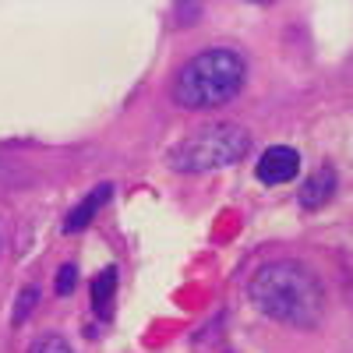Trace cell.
<instances>
[{
	"mask_svg": "<svg viewBox=\"0 0 353 353\" xmlns=\"http://www.w3.org/2000/svg\"><path fill=\"white\" fill-rule=\"evenodd\" d=\"M110 194H113V184H99V188L88 191V198H85L81 205H74V209L68 212V219H64V233H78V230H85L88 223L96 219V212L110 201Z\"/></svg>",
	"mask_w": 353,
	"mask_h": 353,
	"instance_id": "obj_5",
	"label": "cell"
},
{
	"mask_svg": "<svg viewBox=\"0 0 353 353\" xmlns=\"http://www.w3.org/2000/svg\"><path fill=\"white\" fill-rule=\"evenodd\" d=\"M251 149V138L237 124H212L201 128L191 138H184L170 152V166L181 173H205V170H223L241 163Z\"/></svg>",
	"mask_w": 353,
	"mask_h": 353,
	"instance_id": "obj_3",
	"label": "cell"
},
{
	"mask_svg": "<svg viewBox=\"0 0 353 353\" xmlns=\"http://www.w3.org/2000/svg\"><path fill=\"white\" fill-rule=\"evenodd\" d=\"M248 68L237 50H201L181 68L173 81V99L184 110H212L230 103L244 88Z\"/></svg>",
	"mask_w": 353,
	"mask_h": 353,
	"instance_id": "obj_2",
	"label": "cell"
},
{
	"mask_svg": "<svg viewBox=\"0 0 353 353\" xmlns=\"http://www.w3.org/2000/svg\"><path fill=\"white\" fill-rule=\"evenodd\" d=\"M332 191H336V170L332 166H321V170H314L307 181H304V188H301V209H321L329 198H332Z\"/></svg>",
	"mask_w": 353,
	"mask_h": 353,
	"instance_id": "obj_6",
	"label": "cell"
},
{
	"mask_svg": "<svg viewBox=\"0 0 353 353\" xmlns=\"http://www.w3.org/2000/svg\"><path fill=\"white\" fill-rule=\"evenodd\" d=\"M301 173V156L297 149H290V145H272V149H265L261 159H258V181L261 184H290L293 176Z\"/></svg>",
	"mask_w": 353,
	"mask_h": 353,
	"instance_id": "obj_4",
	"label": "cell"
},
{
	"mask_svg": "<svg viewBox=\"0 0 353 353\" xmlns=\"http://www.w3.org/2000/svg\"><path fill=\"white\" fill-rule=\"evenodd\" d=\"M113 293H117V269H103L92 283V307L99 318H110L113 314Z\"/></svg>",
	"mask_w": 353,
	"mask_h": 353,
	"instance_id": "obj_7",
	"label": "cell"
},
{
	"mask_svg": "<svg viewBox=\"0 0 353 353\" xmlns=\"http://www.w3.org/2000/svg\"><path fill=\"white\" fill-rule=\"evenodd\" d=\"M251 304L276 321L297 329H314L325 314V290L301 261H269L251 276Z\"/></svg>",
	"mask_w": 353,
	"mask_h": 353,
	"instance_id": "obj_1",
	"label": "cell"
},
{
	"mask_svg": "<svg viewBox=\"0 0 353 353\" xmlns=\"http://www.w3.org/2000/svg\"><path fill=\"white\" fill-rule=\"evenodd\" d=\"M28 353H74V350H71V343L64 336H43V339L32 343Z\"/></svg>",
	"mask_w": 353,
	"mask_h": 353,
	"instance_id": "obj_8",
	"label": "cell"
},
{
	"mask_svg": "<svg viewBox=\"0 0 353 353\" xmlns=\"http://www.w3.org/2000/svg\"><path fill=\"white\" fill-rule=\"evenodd\" d=\"M74 283H78V269L74 265H61V272H57V293L68 297V293L74 290Z\"/></svg>",
	"mask_w": 353,
	"mask_h": 353,
	"instance_id": "obj_9",
	"label": "cell"
},
{
	"mask_svg": "<svg viewBox=\"0 0 353 353\" xmlns=\"http://www.w3.org/2000/svg\"><path fill=\"white\" fill-rule=\"evenodd\" d=\"M32 301H36V290L28 286V290L21 293V301H18V311H14V321H18V325L28 318V311H32Z\"/></svg>",
	"mask_w": 353,
	"mask_h": 353,
	"instance_id": "obj_10",
	"label": "cell"
}]
</instances>
